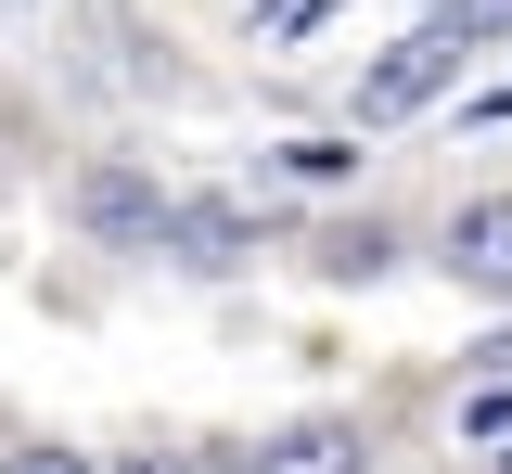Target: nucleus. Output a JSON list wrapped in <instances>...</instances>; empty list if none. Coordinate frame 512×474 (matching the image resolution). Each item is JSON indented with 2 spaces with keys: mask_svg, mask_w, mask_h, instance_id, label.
Wrapping results in <instances>:
<instances>
[{
  "mask_svg": "<svg viewBox=\"0 0 512 474\" xmlns=\"http://www.w3.org/2000/svg\"><path fill=\"white\" fill-rule=\"evenodd\" d=\"M436 39L448 52H487V39H512V0H436Z\"/></svg>",
  "mask_w": 512,
  "mask_h": 474,
  "instance_id": "obj_8",
  "label": "nucleus"
},
{
  "mask_svg": "<svg viewBox=\"0 0 512 474\" xmlns=\"http://www.w3.org/2000/svg\"><path fill=\"white\" fill-rule=\"evenodd\" d=\"M103 474H180V462H103Z\"/></svg>",
  "mask_w": 512,
  "mask_h": 474,
  "instance_id": "obj_12",
  "label": "nucleus"
},
{
  "mask_svg": "<svg viewBox=\"0 0 512 474\" xmlns=\"http://www.w3.org/2000/svg\"><path fill=\"white\" fill-rule=\"evenodd\" d=\"M0 474H103V462H77V449H13Z\"/></svg>",
  "mask_w": 512,
  "mask_h": 474,
  "instance_id": "obj_10",
  "label": "nucleus"
},
{
  "mask_svg": "<svg viewBox=\"0 0 512 474\" xmlns=\"http://www.w3.org/2000/svg\"><path fill=\"white\" fill-rule=\"evenodd\" d=\"M167 180H154V167H128V154H103V167H77V231H90V244H116V257H154V244H167Z\"/></svg>",
  "mask_w": 512,
  "mask_h": 474,
  "instance_id": "obj_1",
  "label": "nucleus"
},
{
  "mask_svg": "<svg viewBox=\"0 0 512 474\" xmlns=\"http://www.w3.org/2000/svg\"><path fill=\"white\" fill-rule=\"evenodd\" d=\"M461 372H487V385H512V334H500V346H474V359H461Z\"/></svg>",
  "mask_w": 512,
  "mask_h": 474,
  "instance_id": "obj_11",
  "label": "nucleus"
},
{
  "mask_svg": "<svg viewBox=\"0 0 512 474\" xmlns=\"http://www.w3.org/2000/svg\"><path fill=\"white\" fill-rule=\"evenodd\" d=\"M448 65H474V52H448L436 26H423V39H397V52L372 65V90H359V129H384V116H423V103L448 90Z\"/></svg>",
  "mask_w": 512,
  "mask_h": 474,
  "instance_id": "obj_3",
  "label": "nucleus"
},
{
  "mask_svg": "<svg viewBox=\"0 0 512 474\" xmlns=\"http://www.w3.org/2000/svg\"><path fill=\"white\" fill-rule=\"evenodd\" d=\"M487 116H512V90H487Z\"/></svg>",
  "mask_w": 512,
  "mask_h": 474,
  "instance_id": "obj_13",
  "label": "nucleus"
},
{
  "mask_svg": "<svg viewBox=\"0 0 512 474\" xmlns=\"http://www.w3.org/2000/svg\"><path fill=\"white\" fill-rule=\"evenodd\" d=\"M244 474H372V436L346 423V410H308V423H282V436H256Z\"/></svg>",
  "mask_w": 512,
  "mask_h": 474,
  "instance_id": "obj_4",
  "label": "nucleus"
},
{
  "mask_svg": "<svg viewBox=\"0 0 512 474\" xmlns=\"http://www.w3.org/2000/svg\"><path fill=\"white\" fill-rule=\"evenodd\" d=\"M500 474H512V436H500Z\"/></svg>",
  "mask_w": 512,
  "mask_h": 474,
  "instance_id": "obj_14",
  "label": "nucleus"
},
{
  "mask_svg": "<svg viewBox=\"0 0 512 474\" xmlns=\"http://www.w3.org/2000/svg\"><path fill=\"white\" fill-rule=\"evenodd\" d=\"M397 270V231L384 218H346V231H320V282H384Z\"/></svg>",
  "mask_w": 512,
  "mask_h": 474,
  "instance_id": "obj_6",
  "label": "nucleus"
},
{
  "mask_svg": "<svg viewBox=\"0 0 512 474\" xmlns=\"http://www.w3.org/2000/svg\"><path fill=\"white\" fill-rule=\"evenodd\" d=\"M461 436L500 449V436H512V385H474V398H461Z\"/></svg>",
  "mask_w": 512,
  "mask_h": 474,
  "instance_id": "obj_9",
  "label": "nucleus"
},
{
  "mask_svg": "<svg viewBox=\"0 0 512 474\" xmlns=\"http://www.w3.org/2000/svg\"><path fill=\"white\" fill-rule=\"evenodd\" d=\"M269 167H282V180H308V193H346V180H359V141H282Z\"/></svg>",
  "mask_w": 512,
  "mask_h": 474,
  "instance_id": "obj_7",
  "label": "nucleus"
},
{
  "mask_svg": "<svg viewBox=\"0 0 512 474\" xmlns=\"http://www.w3.org/2000/svg\"><path fill=\"white\" fill-rule=\"evenodd\" d=\"M154 257H180L192 282L244 270V205H218V193H192V205H167V244H154Z\"/></svg>",
  "mask_w": 512,
  "mask_h": 474,
  "instance_id": "obj_5",
  "label": "nucleus"
},
{
  "mask_svg": "<svg viewBox=\"0 0 512 474\" xmlns=\"http://www.w3.org/2000/svg\"><path fill=\"white\" fill-rule=\"evenodd\" d=\"M436 257H448V282H461V295H512V193H474V205H448Z\"/></svg>",
  "mask_w": 512,
  "mask_h": 474,
  "instance_id": "obj_2",
  "label": "nucleus"
}]
</instances>
